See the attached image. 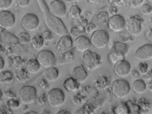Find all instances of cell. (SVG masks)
I'll list each match as a JSON object with an SVG mask.
<instances>
[{
    "mask_svg": "<svg viewBox=\"0 0 152 114\" xmlns=\"http://www.w3.org/2000/svg\"><path fill=\"white\" fill-rule=\"evenodd\" d=\"M38 3L45 24L50 31L59 37L67 35L68 30L60 18L50 13L48 7L43 0H39Z\"/></svg>",
    "mask_w": 152,
    "mask_h": 114,
    "instance_id": "cell-1",
    "label": "cell"
},
{
    "mask_svg": "<svg viewBox=\"0 0 152 114\" xmlns=\"http://www.w3.org/2000/svg\"><path fill=\"white\" fill-rule=\"evenodd\" d=\"M144 21L138 15L129 17L125 22L127 32L133 36H137L141 33Z\"/></svg>",
    "mask_w": 152,
    "mask_h": 114,
    "instance_id": "cell-2",
    "label": "cell"
},
{
    "mask_svg": "<svg viewBox=\"0 0 152 114\" xmlns=\"http://www.w3.org/2000/svg\"><path fill=\"white\" fill-rule=\"evenodd\" d=\"M128 49V46L126 43L118 41L114 42L108 55L109 60L112 63L115 64L118 61L124 59Z\"/></svg>",
    "mask_w": 152,
    "mask_h": 114,
    "instance_id": "cell-3",
    "label": "cell"
},
{
    "mask_svg": "<svg viewBox=\"0 0 152 114\" xmlns=\"http://www.w3.org/2000/svg\"><path fill=\"white\" fill-rule=\"evenodd\" d=\"M109 40V37L107 32L103 29L95 30L90 38V43L95 48L102 49L105 47Z\"/></svg>",
    "mask_w": 152,
    "mask_h": 114,
    "instance_id": "cell-4",
    "label": "cell"
},
{
    "mask_svg": "<svg viewBox=\"0 0 152 114\" xmlns=\"http://www.w3.org/2000/svg\"><path fill=\"white\" fill-rule=\"evenodd\" d=\"M83 60L85 68L89 71L96 69L101 64L100 56L88 50L84 52Z\"/></svg>",
    "mask_w": 152,
    "mask_h": 114,
    "instance_id": "cell-5",
    "label": "cell"
},
{
    "mask_svg": "<svg viewBox=\"0 0 152 114\" xmlns=\"http://www.w3.org/2000/svg\"><path fill=\"white\" fill-rule=\"evenodd\" d=\"M65 99L63 91L59 88L50 90L47 96V100L49 105L53 108L58 107L63 104Z\"/></svg>",
    "mask_w": 152,
    "mask_h": 114,
    "instance_id": "cell-6",
    "label": "cell"
},
{
    "mask_svg": "<svg viewBox=\"0 0 152 114\" xmlns=\"http://www.w3.org/2000/svg\"><path fill=\"white\" fill-rule=\"evenodd\" d=\"M36 88L29 85H25L20 89L19 97L21 102L24 104H28L34 102L37 98Z\"/></svg>",
    "mask_w": 152,
    "mask_h": 114,
    "instance_id": "cell-7",
    "label": "cell"
},
{
    "mask_svg": "<svg viewBox=\"0 0 152 114\" xmlns=\"http://www.w3.org/2000/svg\"><path fill=\"white\" fill-rule=\"evenodd\" d=\"M112 90L113 93L116 97L122 99L127 96L130 90V86L126 80L118 79L113 82Z\"/></svg>",
    "mask_w": 152,
    "mask_h": 114,
    "instance_id": "cell-8",
    "label": "cell"
},
{
    "mask_svg": "<svg viewBox=\"0 0 152 114\" xmlns=\"http://www.w3.org/2000/svg\"><path fill=\"white\" fill-rule=\"evenodd\" d=\"M36 60L40 66L44 68L52 67L56 63V59L54 54L48 50L40 51L37 54Z\"/></svg>",
    "mask_w": 152,
    "mask_h": 114,
    "instance_id": "cell-9",
    "label": "cell"
},
{
    "mask_svg": "<svg viewBox=\"0 0 152 114\" xmlns=\"http://www.w3.org/2000/svg\"><path fill=\"white\" fill-rule=\"evenodd\" d=\"M21 24L25 30L28 32H32L36 30L38 27L39 21L35 15L27 13L22 18Z\"/></svg>",
    "mask_w": 152,
    "mask_h": 114,
    "instance_id": "cell-10",
    "label": "cell"
},
{
    "mask_svg": "<svg viewBox=\"0 0 152 114\" xmlns=\"http://www.w3.org/2000/svg\"><path fill=\"white\" fill-rule=\"evenodd\" d=\"M48 8L51 14L59 18L64 17L66 15V6L61 1L55 0L52 1Z\"/></svg>",
    "mask_w": 152,
    "mask_h": 114,
    "instance_id": "cell-11",
    "label": "cell"
},
{
    "mask_svg": "<svg viewBox=\"0 0 152 114\" xmlns=\"http://www.w3.org/2000/svg\"><path fill=\"white\" fill-rule=\"evenodd\" d=\"M125 22L122 16L116 14L109 18L107 24L108 28L111 31L118 32L123 30L125 26Z\"/></svg>",
    "mask_w": 152,
    "mask_h": 114,
    "instance_id": "cell-12",
    "label": "cell"
},
{
    "mask_svg": "<svg viewBox=\"0 0 152 114\" xmlns=\"http://www.w3.org/2000/svg\"><path fill=\"white\" fill-rule=\"evenodd\" d=\"M15 17L11 12L6 10L0 12V27L6 29L11 28L14 25Z\"/></svg>",
    "mask_w": 152,
    "mask_h": 114,
    "instance_id": "cell-13",
    "label": "cell"
},
{
    "mask_svg": "<svg viewBox=\"0 0 152 114\" xmlns=\"http://www.w3.org/2000/svg\"><path fill=\"white\" fill-rule=\"evenodd\" d=\"M115 64L114 71L117 76L121 77H125L130 73L131 66L127 61L124 59L121 60Z\"/></svg>",
    "mask_w": 152,
    "mask_h": 114,
    "instance_id": "cell-14",
    "label": "cell"
},
{
    "mask_svg": "<svg viewBox=\"0 0 152 114\" xmlns=\"http://www.w3.org/2000/svg\"><path fill=\"white\" fill-rule=\"evenodd\" d=\"M136 59L139 60L146 61L152 58V46L146 44L138 49L135 54Z\"/></svg>",
    "mask_w": 152,
    "mask_h": 114,
    "instance_id": "cell-15",
    "label": "cell"
},
{
    "mask_svg": "<svg viewBox=\"0 0 152 114\" xmlns=\"http://www.w3.org/2000/svg\"><path fill=\"white\" fill-rule=\"evenodd\" d=\"M72 40L70 36L67 35L61 37L57 45V53L62 55L72 49Z\"/></svg>",
    "mask_w": 152,
    "mask_h": 114,
    "instance_id": "cell-16",
    "label": "cell"
},
{
    "mask_svg": "<svg viewBox=\"0 0 152 114\" xmlns=\"http://www.w3.org/2000/svg\"><path fill=\"white\" fill-rule=\"evenodd\" d=\"M90 43V40L87 37L84 36H80L74 41L72 46L75 50L84 52L88 50Z\"/></svg>",
    "mask_w": 152,
    "mask_h": 114,
    "instance_id": "cell-17",
    "label": "cell"
},
{
    "mask_svg": "<svg viewBox=\"0 0 152 114\" xmlns=\"http://www.w3.org/2000/svg\"><path fill=\"white\" fill-rule=\"evenodd\" d=\"M72 76V78L80 83L86 80L87 77V74L83 66L80 65L73 69Z\"/></svg>",
    "mask_w": 152,
    "mask_h": 114,
    "instance_id": "cell-18",
    "label": "cell"
},
{
    "mask_svg": "<svg viewBox=\"0 0 152 114\" xmlns=\"http://www.w3.org/2000/svg\"><path fill=\"white\" fill-rule=\"evenodd\" d=\"M44 77L48 82H53L56 81L59 76V72L55 68L51 67L48 68L44 72Z\"/></svg>",
    "mask_w": 152,
    "mask_h": 114,
    "instance_id": "cell-19",
    "label": "cell"
},
{
    "mask_svg": "<svg viewBox=\"0 0 152 114\" xmlns=\"http://www.w3.org/2000/svg\"><path fill=\"white\" fill-rule=\"evenodd\" d=\"M0 35L1 41L3 44L11 46L18 42L17 38L8 32L4 31L2 32Z\"/></svg>",
    "mask_w": 152,
    "mask_h": 114,
    "instance_id": "cell-20",
    "label": "cell"
},
{
    "mask_svg": "<svg viewBox=\"0 0 152 114\" xmlns=\"http://www.w3.org/2000/svg\"><path fill=\"white\" fill-rule=\"evenodd\" d=\"M79 83L72 77L69 78L66 80L63 84L64 87L67 91L71 92H75L78 89Z\"/></svg>",
    "mask_w": 152,
    "mask_h": 114,
    "instance_id": "cell-21",
    "label": "cell"
},
{
    "mask_svg": "<svg viewBox=\"0 0 152 114\" xmlns=\"http://www.w3.org/2000/svg\"><path fill=\"white\" fill-rule=\"evenodd\" d=\"M40 66L36 59H31L27 63L26 69L28 73L35 74L39 70Z\"/></svg>",
    "mask_w": 152,
    "mask_h": 114,
    "instance_id": "cell-22",
    "label": "cell"
},
{
    "mask_svg": "<svg viewBox=\"0 0 152 114\" xmlns=\"http://www.w3.org/2000/svg\"><path fill=\"white\" fill-rule=\"evenodd\" d=\"M28 73L26 69L21 68L15 72L14 77L19 82H25L29 79Z\"/></svg>",
    "mask_w": 152,
    "mask_h": 114,
    "instance_id": "cell-23",
    "label": "cell"
},
{
    "mask_svg": "<svg viewBox=\"0 0 152 114\" xmlns=\"http://www.w3.org/2000/svg\"><path fill=\"white\" fill-rule=\"evenodd\" d=\"M146 86L144 81L141 79L136 80L132 86L133 91L136 93L139 94L143 93L145 90Z\"/></svg>",
    "mask_w": 152,
    "mask_h": 114,
    "instance_id": "cell-24",
    "label": "cell"
},
{
    "mask_svg": "<svg viewBox=\"0 0 152 114\" xmlns=\"http://www.w3.org/2000/svg\"><path fill=\"white\" fill-rule=\"evenodd\" d=\"M13 79V75L10 71H4L0 74V83L1 84H9L12 82Z\"/></svg>",
    "mask_w": 152,
    "mask_h": 114,
    "instance_id": "cell-25",
    "label": "cell"
},
{
    "mask_svg": "<svg viewBox=\"0 0 152 114\" xmlns=\"http://www.w3.org/2000/svg\"><path fill=\"white\" fill-rule=\"evenodd\" d=\"M31 43L32 47L34 49L38 50L40 49L43 46L44 40L42 36L36 35L32 38Z\"/></svg>",
    "mask_w": 152,
    "mask_h": 114,
    "instance_id": "cell-26",
    "label": "cell"
},
{
    "mask_svg": "<svg viewBox=\"0 0 152 114\" xmlns=\"http://www.w3.org/2000/svg\"><path fill=\"white\" fill-rule=\"evenodd\" d=\"M117 39L118 42L126 43L133 40L132 36L127 32H121L118 35Z\"/></svg>",
    "mask_w": 152,
    "mask_h": 114,
    "instance_id": "cell-27",
    "label": "cell"
},
{
    "mask_svg": "<svg viewBox=\"0 0 152 114\" xmlns=\"http://www.w3.org/2000/svg\"><path fill=\"white\" fill-rule=\"evenodd\" d=\"M18 42L22 45L28 44L30 40V35L27 32H23L18 35L17 38Z\"/></svg>",
    "mask_w": 152,
    "mask_h": 114,
    "instance_id": "cell-28",
    "label": "cell"
},
{
    "mask_svg": "<svg viewBox=\"0 0 152 114\" xmlns=\"http://www.w3.org/2000/svg\"><path fill=\"white\" fill-rule=\"evenodd\" d=\"M63 60L66 62H70L73 60L75 56V50L72 49L61 55Z\"/></svg>",
    "mask_w": 152,
    "mask_h": 114,
    "instance_id": "cell-29",
    "label": "cell"
},
{
    "mask_svg": "<svg viewBox=\"0 0 152 114\" xmlns=\"http://www.w3.org/2000/svg\"><path fill=\"white\" fill-rule=\"evenodd\" d=\"M13 66L16 69H19L25 64L26 61L25 60L22 59L19 56L14 57L12 59Z\"/></svg>",
    "mask_w": 152,
    "mask_h": 114,
    "instance_id": "cell-30",
    "label": "cell"
},
{
    "mask_svg": "<svg viewBox=\"0 0 152 114\" xmlns=\"http://www.w3.org/2000/svg\"><path fill=\"white\" fill-rule=\"evenodd\" d=\"M109 18L107 13L104 11L100 12L96 16L98 21L103 24L107 23Z\"/></svg>",
    "mask_w": 152,
    "mask_h": 114,
    "instance_id": "cell-31",
    "label": "cell"
},
{
    "mask_svg": "<svg viewBox=\"0 0 152 114\" xmlns=\"http://www.w3.org/2000/svg\"><path fill=\"white\" fill-rule=\"evenodd\" d=\"M69 14L73 18H76L80 17L81 10L77 6H72L69 10Z\"/></svg>",
    "mask_w": 152,
    "mask_h": 114,
    "instance_id": "cell-32",
    "label": "cell"
},
{
    "mask_svg": "<svg viewBox=\"0 0 152 114\" xmlns=\"http://www.w3.org/2000/svg\"><path fill=\"white\" fill-rule=\"evenodd\" d=\"M19 101L15 99H10L6 103V106L12 110L17 109L19 107Z\"/></svg>",
    "mask_w": 152,
    "mask_h": 114,
    "instance_id": "cell-33",
    "label": "cell"
},
{
    "mask_svg": "<svg viewBox=\"0 0 152 114\" xmlns=\"http://www.w3.org/2000/svg\"><path fill=\"white\" fill-rule=\"evenodd\" d=\"M141 11L142 14L143 15H149L152 13V7L149 4H144L141 7Z\"/></svg>",
    "mask_w": 152,
    "mask_h": 114,
    "instance_id": "cell-34",
    "label": "cell"
},
{
    "mask_svg": "<svg viewBox=\"0 0 152 114\" xmlns=\"http://www.w3.org/2000/svg\"><path fill=\"white\" fill-rule=\"evenodd\" d=\"M12 0H0V10H6L10 6Z\"/></svg>",
    "mask_w": 152,
    "mask_h": 114,
    "instance_id": "cell-35",
    "label": "cell"
},
{
    "mask_svg": "<svg viewBox=\"0 0 152 114\" xmlns=\"http://www.w3.org/2000/svg\"><path fill=\"white\" fill-rule=\"evenodd\" d=\"M14 5L17 7L24 8L27 7L29 4V0H12Z\"/></svg>",
    "mask_w": 152,
    "mask_h": 114,
    "instance_id": "cell-36",
    "label": "cell"
},
{
    "mask_svg": "<svg viewBox=\"0 0 152 114\" xmlns=\"http://www.w3.org/2000/svg\"><path fill=\"white\" fill-rule=\"evenodd\" d=\"M129 5L132 8L136 9L142 5L143 0H127Z\"/></svg>",
    "mask_w": 152,
    "mask_h": 114,
    "instance_id": "cell-37",
    "label": "cell"
},
{
    "mask_svg": "<svg viewBox=\"0 0 152 114\" xmlns=\"http://www.w3.org/2000/svg\"><path fill=\"white\" fill-rule=\"evenodd\" d=\"M96 28L95 25L92 23H88L85 27L84 30L85 32L88 34L93 33Z\"/></svg>",
    "mask_w": 152,
    "mask_h": 114,
    "instance_id": "cell-38",
    "label": "cell"
},
{
    "mask_svg": "<svg viewBox=\"0 0 152 114\" xmlns=\"http://www.w3.org/2000/svg\"><path fill=\"white\" fill-rule=\"evenodd\" d=\"M3 94L4 97L10 99H15L17 97L16 93L10 89L4 91Z\"/></svg>",
    "mask_w": 152,
    "mask_h": 114,
    "instance_id": "cell-39",
    "label": "cell"
},
{
    "mask_svg": "<svg viewBox=\"0 0 152 114\" xmlns=\"http://www.w3.org/2000/svg\"><path fill=\"white\" fill-rule=\"evenodd\" d=\"M42 37L44 40L47 42L52 41L53 39V36L51 32L50 31L46 30L42 33Z\"/></svg>",
    "mask_w": 152,
    "mask_h": 114,
    "instance_id": "cell-40",
    "label": "cell"
},
{
    "mask_svg": "<svg viewBox=\"0 0 152 114\" xmlns=\"http://www.w3.org/2000/svg\"><path fill=\"white\" fill-rule=\"evenodd\" d=\"M137 71L140 74H144L148 71V65L145 63H140L137 67Z\"/></svg>",
    "mask_w": 152,
    "mask_h": 114,
    "instance_id": "cell-41",
    "label": "cell"
},
{
    "mask_svg": "<svg viewBox=\"0 0 152 114\" xmlns=\"http://www.w3.org/2000/svg\"><path fill=\"white\" fill-rule=\"evenodd\" d=\"M105 12L110 17L116 14L117 10L115 6H111L107 8L106 11Z\"/></svg>",
    "mask_w": 152,
    "mask_h": 114,
    "instance_id": "cell-42",
    "label": "cell"
},
{
    "mask_svg": "<svg viewBox=\"0 0 152 114\" xmlns=\"http://www.w3.org/2000/svg\"><path fill=\"white\" fill-rule=\"evenodd\" d=\"M81 32L80 30L76 27L72 28L70 31V34L73 38H77L80 36Z\"/></svg>",
    "mask_w": 152,
    "mask_h": 114,
    "instance_id": "cell-43",
    "label": "cell"
},
{
    "mask_svg": "<svg viewBox=\"0 0 152 114\" xmlns=\"http://www.w3.org/2000/svg\"><path fill=\"white\" fill-rule=\"evenodd\" d=\"M11 109L7 106H2L0 108V114H12Z\"/></svg>",
    "mask_w": 152,
    "mask_h": 114,
    "instance_id": "cell-44",
    "label": "cell"
},
{
    "mask_svg": "<svg viewBox=\"0 0 152 114\" xmlns=\"http://www.w3.org/2000/svg\"><path fill=\"white\" fill-rule=\"evenodd\" d=\"M46 101L45 96L42 93L37 98H36L35 101L37 104L42 105L44 104Z\"/></svg>",
    "mask_w": 152,
    "mask_h": 114,
    "instance_id": "cell-45",
    "label": "cell"
},
{
    "mask_svg": "<svg viewBox=\"0 0 152 114\" xmlns=\"http://www.w3.org/2000/svg\"><path fill=\"white\" fill-rule=\"evenodd\" d=\"M124 0H108L109 2L114 6L120 7L123 4Z\"/></svg>",
    "mask_w": 152,
    "mask_h": 114,
    "instance_id": "cell-46",
    "label": "cell"
},
{
    "mask_svg": "<svg viewBox=\"0 0 152 114\" xmlns=\"http://www.w3.org/2000/svg\"><path fill=\"white\" fill-rule=\"evenodd\" d=\"M130 76L132 79L136 80L139 78L140 74L137 71L133 70L130 73Z\"/></svg>",
    "mask_w": 152,
    "mask_h": 114,
    "instance_id": "cell-47",
    "label": "cell"
},
{
    "mask_svg": "<svg viewBox=\"0 0 152 114\" xmlns=\"http://www.w3.org/2000/svg\"><path fill=\"white\" fill-rule=\"evenodd\" d=\"M142 78L146 80H149L152 79V72L151 70L147 72L146 74H143L142 76Z\"/></svg>",
    "mask_w": 152,
    "mask_h": 114,
    "instance_id": "cell-48",
    "label": "cell"
},
{
    "mask_svg": "<svg viewBox=\"0 0 152 114\" xmlns=\"http://www.w3.org/2000/svg\"><path fill=\"white\" fill-rule=\"evenodd\" d=\"M47 82L45 80H44L42 79L40 82L39 85L42 89H46L48 88V86Z\"/></svg>",
    "mask_w": 152,
    "mask_h": 114,
    "instance_id": "cell-49",
    "label": "cell"
},
{
    "mask_svg": "<svg viewBox=\"0 0 152 114\" xmlns=\"http://www.w3.org/2000/svg\"><path fill=\"white\" fill-rule=\"evenodd\" d=\"M6 65L7 68L11 69L13 66L12 59L8 57L6 60Z\"/></svg>",
    "mask_w": 152,
    "mask_h": 114,
    "instance_id": "cell-50",
    "label": "cell"
},
{
    "mask_svg": "<svg viewBox=\"0 0 152 114\" xmlns=\"http://www.w3.org/2000/svg\"><path fill=\"white\" fill-rule=\"evenodd\" d=\"M146 38L150 40L152 39V30L151 28L149 29L145 33Z\"/></svg>",
    "mask_w": 152,
    "mask_h": 114,
    "instance_id": "cell-51",
    "label": "cell"
},
{
    "mask_svg": "<svg viewBox=\"0 0 152 114\" xmlns=\"http://www.w3.org/2000/svg\"><path fill=\"white\" fill-rule=\"evenodd\" d=\"M4 65V62L2 58L0 57V72L3 70Z\"/></svg>",
    "mask_w": 152,
    "mask_h": 114,
    "instance_id": "cell-52",
    "label": "cell"
},
{
    "mask_svg": "<svg viewBox=\"0 0 152 114\" xmlns=\"http://www.w3.org/2000/svg\"><path fill=\"white\" fill-rule=\"evenodd\" d=\"M152 82H151L147 84L146 88L149 91H152Z\"/></svg>",
    "mask_w": 152,
    "mask_h": 114,
    "instance_id": "cell-53",
    "label": "cell"
},
{
    "mask_svg": "<svg viewBox=\"0 0 152 114\" xmlns=\"http://www.w3.org/2000/svg\"><path fill=\"white\" fill-rule=\"evenodd\" d=\"M57 114H69V112L65 110H62L60 111L57 113Z\"/></svg>",
    "mask_w": 152,
    "mask_h": 114,
    "instance_id": "cell-54",
    "label": "cell"
},
{
    "mask_svg": "<svg viewBox=\"0 0 152 114\" xmlns=\"http://www.w3.org/2000/svg\"><path fill=\"white\" fill-rule=\"evenodd\" d=\"M90 2L94 4H97L98 3L100 0H87Z\"/></svg>",
    "mask_w": 152,
    "mask_h": 114,
    "instance_id": "cell-55",
    "label": "cell"
},
{
    "mask_svg": "<svg viewBox=\"0 0 152 114\" xmlns=\"http://www.w3.org/2000/svg\"><path fill=\"white\" fill-rule=\"evenodd\" d=\"M24 105L22 107V110L23 111H25L27 110L28 109V107L26 105L24 104Z\"/></svg>",
    "mask_w": 152,
    "mask_h": 114,
    "instance_id": "cell-56",
    "label": "cell"
},
{
    "mask_svg": "<svg viewBox=\"0 0 152 114\" xmlns=\"http://www.w3.org/2000/svg\"><path fill=\"white\" fill-rule=\"evenodd\" d=\"M49 111L47 110H43V111L42 112V114H50V113Z\"/></svg>",
    "mask_w": 152,
    "mask_h": 114,
    "instance_id": "cell-57",
    "label": "cell"
},
{
    "mask_svg": "<svg viewBox=\"0 0 152 114\" xmlns=\"http://www.w3.org/2000/svg\"><path fill=\"white\" fill-rule=\"evenodd\" d=\"M3 95V92L0 89V101L1 99L2 96Z\"/></svg>",
    "mask_w": 152,
    "mask_h": 114,
    "instance_id": "cell-58",
    "label": "cell"
},
{
    "mask_svg": "<svg viewBox=\"0 0 152 114\" xmlns=\"http://www.w3.org/2000/svg\"><path fill=\"white\" fill-rule=\"evenodd\" d=\"M25 114H37V113L33 111H31L29 112L28 113H26Z\"/></svg>",
    "mask_w": 152,
    "mask_h": 114,
    "instance_id": "cell-59",
    "label": "cell"
},
{
    "mask_svg": "<svg viewBox=\"0 0 152 114\" xmlns=\"http://www.w3.org/2000/svg\"><path fill=\"white\" fill-rule=\"evenodd\" d=\"M73 2H77L81 0H69Z\"/></svg>",
    "mask_w": 152,
    "mask_h": 114,
    "instance_id": "cell-60",
    "label": "cell"
},
{
    "mask_svg": "<svg viewBox=\"0 0 152 114\" xmlns=\"http://www.w3.org/2000/svg\"><path fill=\"white\" fill-rule=\"evenodd\" d=\"M149 2L152 3V0H147Z\"/></svg>",
    "mask_w": 152,
    "mask_h": 114,
    "instance_id": "cell-61",
    "label": "cell"
}]
</instances>
